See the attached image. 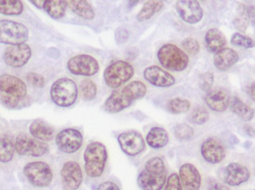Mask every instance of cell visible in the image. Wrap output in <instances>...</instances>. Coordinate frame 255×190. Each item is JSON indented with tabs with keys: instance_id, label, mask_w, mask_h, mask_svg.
I'll return each mask as SVG.
<instances>
[{
	"instance_id": "11",
	"label": "cell",
	"mask_w": 255,
	"mask_h": 190,
	"mask_svg": "<svg viewBox=\"0 0 255 190\" xmlns=\"http://www.w3.org/2000/svg\"><path fill=\"white\" fill-rule=\"evenodd\" d=\"M31 48L26 43L10 46L4 50L3 60L4 63L11 68H21L31 59Z\"/></svg>"
},
{
	"instance_id": "35",
	"label": "cell",
	"mask_w": 255,
	"mask_h": 190,
	"mask_svg": "<svg viewBox=\"0 0 255 190\" xmlns=\"http://www.w3.org/2000/svg\"><path fill=\"white\" fill-rule=\"evenodd\" d=\"M82 98L85 101L94 100L97 95V86L91 79H84L79 85Z\"/></svg>"
},
{
	"instance_id": "13",
	"label": "cell",
	"mask_w": 255,
	"mask_h": 190,
	"mask_svg": "<svg viewBox=\"0 0 255 190\" xmlns=\"http://www.w3.org/2000/svg\"><path fill=\"white\" fill-rule=\"evenodd\" d=\"M175 10L184 22L191 25L199 23L204 16L203 9L200 3L195 0H181L177 1Z\"/></svg>"
},
{
	"instance_id": "4",
	"label": "cell",
	"mask_w": 255,
	"mask_h": 190,
	"mask_svg": "<svg viewBox=\"0 0 255 190\" xmlns=\"http://www.w3.org/2000/svg\"><path fill=\"white\" fill-rule=\"evenodd\" d=\"M134 74V68L129 63L117 61L105 70L103 77L105 83L112 89H118L127 83Z\"/></svg>"
},
{
	"instance_id": "48",
	"label": "cell",
	"mask_w": 255,
	"mask_h": 190,
	"mask_svg": "<svg viewBox=\"0 0 255 190\" xmlns=\"http://www.w3.org/2000/svg\"><path fill=\"white\" fill-rule=\"evenodd\" d=\"M249 15H250V22L255 26V5L248 7Z\"/></svg>"
},
{
	"instance_id": "28",
	"label": "cell",
	"mask_w": 255,
	"mask_h": 190,
	"mask_svg": "<svg viewBox=\"0 0 255 190\" xmlns=\"http://www.w3.org/2000/svg\"><path fill=\"white\" fill-rule=\"evenodd\" d=\"M121 92L133 102L145 97L147 93V87L142 82L134 80L127 84Z\"/></svg>"
},
{
	"instance_id": "1",
	"label": "cell",
	"mask_w": 255,
	"mask_h": 190,
	"mask_svg": "<svg viewBox=\"0 0 255 190\" xmlns=\"http://www.w3.org/2000/svg\"><path fill=\"white\" fill-rule=\"evenodd\" d=\"M85 173L91 179H98L104 174L108 161L106 146L101 142L94 141L87 146L84 153Z\"/></svg>"
},
{
	"instance_id": "46",
	"label": "cell",
	"mask_w": 255,
	"mask_h": 190,
	"mask_svg": "<svg viewBox=\"0 0 255 190\" xmlns=\"http://www.w3.org/2000/svg\"><path fill=\"white\" fill-rule=\"evenodd\" d=\"M95 190H121L119 185L112 181L103 182Z\"/></svg>"
},
{
	"instance_id": "47",
	"label": "cell",
	"mask_w": 255,
	"mask_h": 190,
	"mask_svg": "<svg viewBox=\"0 0 255 190\" xmlns=\"http://www.w3.org/2000/svg\"><path fill=\"white\" fill-rule=\"evenodd\" d=\"M208 190H231L230 188L226 185L219 183L217 182H210Z\"/></svg>"
},
{
	"instance_id": "43",
	"label": "cell",
	"mask_w": 255,
	"mask_h": 190,
	"mask_svg": "<svg viewBox=\"0 0 255 190\" xmlns=\"http://www.w3.org/2000/svg\"><path fill=\"white\" fill-rule=\"evenodd\" d=\"M214 82V74L213 73L208 71L201 75L200 78H199V86L204 92H209L212 88Z\"/></svg>"
},
{
	"instance_id": "14",
	"label": "cell",
	"mask_w": 255,
	"mask_h": 190,
	"mask_svg": "<svg viewBox=\"0 0 255 190\" xmlns=\"http://www.w3.org/2000/svg\"><path fill=\"white\" fill-rule=\"evenodd\" d=\"M201 154L204 159L209 164H220L226 158V148L218 139L209 137L202 143Z\"/></svg>"
},
{
	"instance_id": "39",
	"label": "cell",
	"mask_w": 255,
	"mask_h": 190,
	"mask_svg": "<svg viewBox=\"0 0 255 190\" xmlns=\"http://www.w3.org/2000/svg\"><path fill=\"white\" fill-rule=\"evenodd\" d=\"M190 121L196 125H203L209 120V113L205 108L198 106L195 108L190 117Z\"/></svg>"
},
{
	"instance_id": "32",
	"label": "cell",
	"mask_w": 255,
	"mask_h": 190,
	"mask_svg": "<svg viewBox=\"0 0 255 190\" xmlns=\"http://www.w3.org/2000/svg\"><path fill=\"white\" fill-rule=\"evenodd\" d=\"M24 6L19 0H0V13L7 16H17L23 12Z\"/></svg>"
},
{
	"instance_id": "5",
	"label": "cell",
	"mask_w": 255,
	"mask_h": 190,
	"mask_svg": "<svg viewBox=\"0 0 255 190\" xmlns=\"http://www.w3.org/2000/svg\"><path fill=\"white\" fill-rule=\"evenodd\" d=\"M28 37V29L23 24L7 19L0 20V43L10 46L23 44Z\"/></svg>"
},
{
	"instance_id": "17",
	"label": "cell",
	"mask_w": 255,
	"mask_h": 190,
	"mask_svg": "<svg viewBox=\"0 0 255 190\" xmlns=\"http://www.w3.org/2000/svg\"><path fill=\"white\" fill-rule=\"evenodd\" d=\"M0 92L22 99L26 96L28 89L25 83L19 77L2 74L0 76Z\"/></svg>"
},
{
	"instance_id": "21",
	"label": "cell",
	"mask_w": 255,
	"mask_h": 190,
	"mask_svg": "<svg viewBox=\"0 0 255 190\" xmlns=\"http://www.w3.org/2000/svg\"><path fill=\"white\" fill-rule=\"evenodd\" d=\"M239 61V55L233 49L224 48L214 55V63L216 68L226 71Z\"/></svg>"
},
{
	"instance_id": "52",
	"label": "cell",
	"mask_w": 255,
	"mask_h": 190,
	"mask_svg": "<svg viewBox=\"0 0 255 190\" xmlns=\"http://www.w3.org/2000/svg\"></svg>"
},
{
	"instance_id": "25",
	"label": "cell",
	"mask_w": 255,
	"mask_h": 190,
	"mask_svg": "<svg viewBox=\"0 0 255 190\" xmlns=\"http://www.w3.org/2000/svg\"><path fill=\"white\" fill-rule=\"evenodd\" d=\"M64 1L67 7L79 17L86 20H93L95 18V10L88 1L71 0Z\"/></svg>"
},
{
	"instance_id": "45",
	"label": "cell",
	"mask_w": 255,
	"mask_h": 190,
	"mask_svg": "<svg viewBox=\"0 0 255 190\" xmlns=\"http://www.w3.org/2000/svg\"><path fill=\"white\" fill-rule=\"evenodd\" d=\"M129 38V32L127 28L120 27L115 31V40L118 44L127 43Z\"/></svg>"
},
{
	"instance_id": "6",
	"label": "cell",
	"mask_w": 255,
	"mask_h": 190,
	"mask_svg": "<svg viewBox=\"0 0 255 190\" xmlns=\"http://www.w3.org/2000/svg\"><path fill=\"white\" fill-rule=\"evenodd\" d=\"M24 176L31 185L36 188L49 186L53 179L50 166L43 161L28 163L23 169Z\"/></svg>"
},
{
	"instance_id": "44",
	"label": "cell",
	"mask_w": 255,
	"mask_h": 190,
	"mask_svg": "<svg viewBox=\"0 0 255 190\" xmlns=\"http://www.w3.org/2000/svg\"><path fill=\"white\" fill-rule=\"evenodd\" d=\"M26 80L30 85L34 87L39 88V89L44 87L45 84H46L44 77L37 73H28L26 75Z\"/></svg>"
},
{
	"instance_id": "24",
	"label": "cell",
	"mask_w": 255,
	"mask_h": 190,
	"mask_svg": "<svg viewBox=\"0 0 255 190\" xmlns=\"http://www.w3.org/2000/svg\"><path fill=\"white\" fill-rule=\"evenodd\" d=\"M30 134L37 140L43 142L50 141L53 139V128L41 120H35L29 127Z\"/></svg>"
},
{
	"instance_id": "27",
	"label": "cell",
	"mask_w": 255,
	"mask_h": 190,
	"mask_svg": "<svg viewBox=\"0 0 255 190\" xmlns=\"http://www.w3.org/2000/svg\"><path fill=\"white\" fill-rule=\"evenodd\" d=\"M229 106L232 112L238 115L243 121H250L255 117L254 109L244 103L238 97H233L230 99Z\"/></svg>"
},
{
	"instance_id": "31",
	"label": "cell",
	"mask_w": 255,
	"mask_h": 190,
	"mask_svg": "<svg viewBox=\"0 0 255 190\" xmlns=\"http://www.w3.org/2000/svg\"><path fill=\"white\" fill-rule=\"evenodd\" d=\"M191 104L187 99L175 97L171 99L166 103V109L172 115H181L190 111Z\"/></svg>"
},
{
	"instance_id": "7",
	"label": "cell",
	"mask_w": 255,
	"mask_h": 190,
	"mask_svg": "<svg viewBox=\"0 0 255 190\" xmlns=\"http://www.w3.org/2000/svg\"><path fill=\"white\" fill-rule=\"evenodd\" d=\"M67 67L71 74L85 77L95 75L100 68L98 61L88 55H78L73 57L67 62Z\"/></svg>"
},
{
	"instance_id": "10",
	"label": "cell",
	"mask_w": 255,
	"mask_h": 190,
	"mask_svg": "<svg viewBox=\"0 0 255 190\" xmlns=\"http://www.w3.org/2000/svg\"><path fill=\"white\" fill-rule=\"evenodd\" d=\"M118 141L123 152L128 156H136L145 149V141L142 134L133 130L120 134Z\"/></svg>"
},
{
	"instance_id": "41",
	"label": "cell",
	"mask_w": 255,
	"mask_h": 190,
	"mask_svg": "<svg viewBox=\"0 0 255 190\" xmlns=\"http://www.w3.org/2000/svg\"><path fill=\"white\" fill-rule=\"evenodd\" d=\"M21 99L0 92V103L8 109H16L20 103Z\"/></svg>"
},
{
	"instance_id": "38",
	"label": "cell",
	"mask_w": 255,
	"mask_h": 190,
	"mask_svg": "<svg viewBox=\"0 0 255 190\" xmlns=\"http://www.w3.org/2000/svg\"><path fill=\"white\" fill-rule=\"evenodd\" d=\"M231 43L235 46L244 49H253L255 46V41L251 37L244 35L241 33H235L231 39Z\"/></svg>"
},
{
	"instance_id": "33",
	"label": "cell",
	"mask_w": 255,
	"mask_h": 190,
	"mask_svg": "<svg viewBox=\"0 0 255 190\" xmlns=\"http://www.w3.org/2000/svg\"><path fill=\"white\" fill-rule=\"evenodd\" d=\"M64 1H45L44 10L46 13L55 19H59L64 17L67 9Z\"/></svg>"
},
{
	"instance_id": "49",
	"label": "cell",
	"mask_w": 255,
	"mask_h": 190,
	"mask_svg": "<svg viewBox=\"0 0 255 190\" xmlns=\"http://www.w3.org/2000/svg\"><path fill=\"white\" fill-rule=\"evenodd\" d=\"M247 93L255 102V82H253L249 86L248 89H247Z\"/></svg>"
},
{
	"instance_id": "15",
	"label": "cell",
	"mask_w": 255,
	"mask_h": 190,
	"mask_svg": "<svg viewBox=\"0 0 255 190\" xmlns=\"http://www.w3.org/2000/svg\"><path fill=\"white\" fill-rule=\"evenodd\" d=\"M250 177L251 173L249 169L240 163H231L223 173V181L227 186H240L248 182Z\"/></svg>"
},
{
	"instance_id": "8",
	"label": "cell",
	"mask_w": 255,
	"mask_h": 190,
	"mask_svg": "<svg viewBox=\"0 0 255 190\" xmlns=\"http://www.w3.org/2000/svg\"><path fill=\"white\" fill-rule=\"evenodd\" d=\"M49 149V145L46 142L28 137L25 134H19L15 142V150L22 156H43L48 153Z\"/></svg>"
},
{
	"instance_id": "2",
	"label": "cell",
	"mask_w": 255,
	"mask_h": 190,
	"mask_svg": "<svg viewBox=\"0 0 255 190\" xmlns=\"http://www.w3.org/2000/svg\"><path fill=\"white\" fill-rule=\"evenodd\" d=\"M159 62L163 68L171 71H184L189 65V57L182 49L171 43L163 45L157 54Z\"/></svg>"
},
{
	"instance_id": "18",
	"label": "cell",
	"mask_w": 255,
	"mask_h": 190,
	"mask_svg": "<svg viewBox=\"0 0 255 190\" xmlns=\"http://www.w3.org/2000/svg\"><path fill=\"white\" fill-rule=\"evenodd\" d=\"M178 176L184 190H200L202 176L196 166L190 163L183 164Z\"/></svg>"
},
{
	"instance_id": "30",
	"label": "cell",
	"mask_w": 255,
	"mask_h": 190,
	"mask_svg": "<svg viewBox=\"0 0 255 190\" xmlns=\"http://www.w3.org/2000/svg\"><path fill=\"white\" fill-rule=\"evenodd\" d=\"M250 24V15L248 7L246 4H240L238 7L236 16L234 19V25L235 28L241 31L245 32Z\"/></svg>"
},
{
	"instance_id": "22",
	"label": "cell",
	"mask_w": 255,
	"mask_h": 190,
	"mask_svg": "<svg viewBox=\"0 0 255 190\" xmlns=\"http://www.w3.org/2000/svg\"><path fill=\"white\" fill-rule=\"evenodd\" d=\"M205 102L208 107L215 112L226 111L229 106L230 97L224 90L214 91L209 92L205 97Z\"/></svg>"
},
{
	"instance_id": "20",
	"label": "cell",
	"mask_w": 255,
	"mask_h": 190,
	"mask_svg": "<svg viewBox=\"0 0 255 190\" xmlns=\"http://www.w3.org/2000/svg\"><path fill=\"white\" fill-rule=\"evenodd\" d=\"M133 101L127 97L121 91H115L105 102L103 107L106 112L111 114L119 113L128 108Z\"/></svg>"
},
{
	"instance_id": "42",
	"label": "cell",
	"mask_w": 255,
	"mask_h": 190,
	"mask_svg": "<svg viewBox=\"0 0 255 190\" xmlns=\"http://www.w3.org/2000/svg\"><path fill=\"white\" fill-rule=\"evenodd\" d=\"M165 190H183L181 179L178 173H172L166 179Z\"/></svg>"
},
{
	"instance_id": "37",
	"label": "cell",
	"mask_w": 255,
	"mask_h": 190,
	"mask_svg": "<svg viewBox=\"0 0 255 190\" xmlns=\"http://www.w3.org/2000/svg\"><path fill=\"white\" fill-rule=\"evenodd\" d=\"M174 134L180 141H187L193 137L194 131L193 128L187 124H178L174 129Z\"/></svg>"
},
{
	"instance_id": "34",
	"label": "cell",
	"mask_w": 255,
	"mask_h": 190,
	"mask_svg": "<svg viewBox=\"0 0 255 190\" xmlns=\"http://www.w3.org/2000/svg\"><path fill=\"white\" fill-rule=\"evenodd\" d=\"M15 144L8 137L0 138V162L8 163L13 158Z\"/></svg>"
},
{
	"instance_id": "50",
	"label": "cell",
	"mask_w": 255,
	"mask_h": 190,
	"mask_svg": "<svg viewBox=\"0 0 255 190\" xmlns=\"http://www.w3.org/2000/svg\"><path fill=\"white\" fill-rule=\"evenodd\" d=\"M244 130H245L246 133L250 137H254L255 135V131L254 128L250 126L247 125L244 127Z\"/></svg>"
},
{
	"instance_id": "3",
	"label": "cell",
	"mask_w": 255,
	"mask_h": 190,
	"mask_svg": "<svg viewBox=\"0 0 255 190\" xmlns=\"http://www.w3.org/2000/svg\"><path fill=\"white\" fill-rule=\"evenodd\" d=\"M78 95L79 89L76 82L68 77L58 79L51 86V99L60 107L73 106L77 100Z\"/></svg>"
},
{
	"instance_id": "12",
	"label": "cell",
	"mask_w": 255,
	"mask_h": 190,
	"mask_svg": "<svg viewBox=\"0 0 255 190\" xmlns=\"http://www.w3.org/2000/svg\"><path fill=\"white\" fill-rule=\"evenodd\" d=\"M61 184L64 190H77L83 182L82 167L74 161H67L61 170Z\"/></svg>"
},
{
	"instance_id": "36",
	"label": "cell",
	"mask_w": 255,
	"mask_h": 190,
	"mask_svg": "<svg viewBox=\"0 0 255 190\" xmlns=\"http://www.w3.org/2000/svg\"><path fill=\"white\" fill-rule=\"evenodd\" d=\"M144 170L146 172H151V173H159V174L166 173L164 161L161 158L157 156L149 158L145 162Z\"/></svg>"
},
{
	"instance_id": "26",
	"label": "cell",
	"mask_w": 255,
	"mask_h": 190,
	"mask_svg": "<svg viewBox=\"0 0 255 190\" xmlns=\"http://www.w3.org/2000/svg\"><path fill=\"white\" fill-rule=\"evenodd\" d=\"M205 40L208 50L214 53H217L219 51L224 49L227 43L224 34L217 28H211L208 30L205 35Z\"/></svg>"
},
{
	"instance_id": "19",
	"label": "cell",
	"mask_w": 255,
	"mask_h": 190,
	"mask_svg": "<svg viewBox=\"0 0 255 190\" xmlns=\"http://www.w3.org/2000/svg\"><path fill=\"white\" fill-rule=\"evenodd\" d=\"M166 173H151L142 170L138 175L136 182L142 190H162L166 185Z\"/></svg>"
},
{
	"instance_id": "51",
	"label": "cell",
	"mask_w": 255,
	"mask_h": 190,
	"mask_svg": "<svg viewBox=\"0 0 255 190\" xmlns=\"http://www.w3.org/2000/svg\"><path fill=\"white\" fill-rule=\"evenodd\" d=\"M45 1H41V0H40V1H31V4H34L35 7H37V8H43V7H44Z\"/></svg>"
},
{
	"instance_id": "23",
	"label": "cell",
	"mask_w": 255,
	"mask_h": 190,
	"mask_svg": "<svg viewBox=\"0 0 255 190\" xmlns=\"http://www.w3.org/2000/svg\"><path fill=\"white\" fill-rule=\"evenodd\" d=\"M169 140L167 131L165 128L159 127L151 128L145 137L147 144L154 149H160L165 147L169 143Z\"/></svg>"
},
{
	"instance_id": "16",
	"label": "cell",
	"mask_w": 255,
	"mask_h": 190,
	"mask_svg": "<svg viewBox=\"0 0 255 190\" xmlns=\"http://www.w3.org/2000/svg\"><path fill=\"white\" fill-rule=\"evenodd\" d=\"M143 76L146 81L156 87H170L175 83V77L172 74L157 65L145 68Z\"/></svg>"
},
{
	"instance_id": "9",
	"label": "cell",
	"mask_w": 255,
	"mask_h": 190,
	"mask_svg": "<svg viewBox=\"0 0 255 190\" xmlns=\"http://www.w3.org/2000/svg\"><path fill=\"white\" fill-rule=\"evenodd\" d=\"M55 143L63 153H76L83 144V135L76 128H65L58 133L55 137Z\"/></svg>"
},
{
	"instance_id": "40",
	"label": "cell",
	"mask_w": 255,
	"mask_h": 190,
	"mask_svg": "<svg viewBox=\"0 0 255 190\" xmlns=\"http://www.w3.org/2000/svg\"><path fill=\"white\" fill-rule=\"evenodd\" d=\"M183 48L186 52L192 55H196L200 52V46L197 40L192 37H187L182 41Z\"/></svg>"
},
{
	"instance_id": "29",
	"label": "cell",
	"mask_w": 255,
	"mask_h": 190,
	"mask_svg": "<svg viewBox=\"0 0 255 190\" xmlns=\"http://www.w3.org/2000/svg\"><path fill=\"white\" fill-rule=\"evenodd\" d=\"M163 7L162 1H147L144 3L141 10L136 14V19L139 22H144L151 19L155 13H158Z\"/></svg>"
}]
</instances>
